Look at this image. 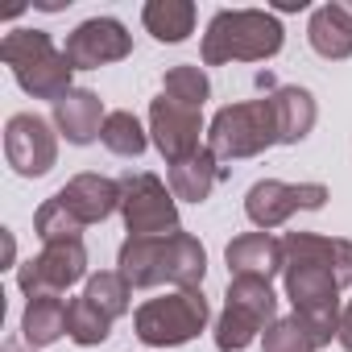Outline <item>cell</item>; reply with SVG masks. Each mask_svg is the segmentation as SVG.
<instances>
[{
    "label": "cell",
    "instance_id": "6da1fadb",
    "mask_svg": "<svg viewBox=\"0 0 352 352\" xmlns=\"http://www.w3.org/2000/svg\"><path fill=\"white\" fill-rule=\"evenodd\" d=\"M282 282L286 298L294 302V315L307 319L319 344H331V336H340V290L352 286V241L290 232L282 236Z\"/></svg>",
    "mask_w": 352,
    "mask_h": 352
},
{
    "label": "cell",
    "instance_id": "7a4b0ae2",
    "mask_svg": "<svg viewBox=\"0 0 352 352\" xmlns=\"http://www.w3.org/2000/svg\"><path fill=\"white\" fill-rule=\"evenodd\" d=\"M120 278L133 290L174 286V290H199L208 274V253L191 232H170V236H129L116 253Z\"/></svg>",
    "mask_w": 352,
    "mask_h": 352
},
{
    "label": "cell",
    "instance_id": "3957f363",
    "mask_svg": "<svg viewBox=\"0 0 352 352\" xmlns=\"http://www.w3.org/2000/svg\"><path fill=\"white\" fill-rule=\"evenodd\" d=\"M286 30L265 9H220L204 34V67L265 63L282 50Z\"/></svg>",
    "mask_w": 352,
    "mask_h": 352
},
{
    "label": "cell",
    "instance_id": "277c9868",
    "mask_svg": "<svg viewBox=\"0 0 352 352\" xmlns=\"http://www.w3.org/2000/svg\"><path fill=\"white\" fill-rule=\"evenodd\" d=\"M0 58H5V67L21 83V91L34 96V100L58 104L67 91H75L71 87L75 67L54 46V38L46 30H13V34H5V42H0Z\"/></svg>",
    "mask_w": 352,
    "mask_h": 352
},
{
    "label": "cell",
    "instance_id": "5b68a950",
    "mask_svg": "<svg viewBox=\"0 0 352 352\" xmlns=\"http://www.w3.org/2000/svg\"><path fill=\"white\" fill-rule=\"evenodd\" d=\"M270 145H282V133H278V112H274V100H241V104H228L212 116L208 124V149L220 157V162H241V157H257L265 153Z\"/></svg>",
    "mask_w": 352,
    "mask_h": 352
},
{
    "label": "cell",
    "instance_id": "8992f818",
    "mask_svg": "<svg viewBox=\"0 0 352 352\" xmlns=\"http://www.w3.org/2000/svg\"><path fill=\"white\" fill-rule=\"evenodd\" d=\"M208 319H212V307L204 290H170L162 298L141 302L133 315V327H137V340L149 348H179V344H191L208 327Z\"/></svg>",
    "mask_w": 352,
    "mask_h": 352
},
{
    "label": "cell",
    "instance_id": "52a82bcc",
    "mask_svg": "<svg viewBox=\"0 0 352 352\" xmlns=\"http://www.w3.org/2000/svg\"><path fill=\"white\" fill-rule=\"evenodd\" d=\"M224 298L228 302H224V311L216 319V348L220 352L249 348L257 340V331H265L278 319V294L261 278H232Z\"/></svg>",
    "mask_w": 352,
    "mask_h": 352
},
{
    "label": "cell",
    "instance_id": "ba28073f",
    "mask_svg": "<svg viewBox=\"0 0 352 352\" xmlns=\"http://www.w3.org/2000/svg\"><path fill=\"white\" fill-rule=\"evenodd\" d=\"M120 220L129 236H170L179 232V199L149 170L120 179Z\"/></svg>",
    "mask_w": 352,
    "mask_h": 352
},
{
    "label": "cell",
    "instance_id": "9c48e42d",
    "mask_svg": "<svg viewBox=\"0 0 352 352\" xmlns=\"http://www.w3.org/2000/svg\"><path fill=\"white\" fill-rule=\"evenodd\" d=\"M91 278L87 274V249L83 241H54V245H42L38 257H30L21 270H17V286L30 294V298H42V294H63L71 290L75 282Z\"/></svg>",
    "mask_w": 352,
    "mask_h": 352
},
{
    "label": "cell",
    "instance_id": "30bf717a",
    "mask_svg": "<svg viewBox=\"0 0 352 352\" xmlns=\"http://www.w3.org/2000/svg\"><path fill=\"white\" fill-rule=\"evenodd\" d=\"M323 204H327V187L323 183H278V179H261L245 195V216L261 232H270V228L286 224L294 212H319Z\"/></svg>",
    "mask_w": 352,
    "mask_h": 352
},
{
    "label": "cell",
    "instance_id": "8fae6325",
    "mask_svg": "<svg viewBox=\"0 0 352 352\" xmlns=\"http://www.w3.org/2000/svg\"><path fill=\"white\" fill-rule=\"evenodd\" d=\"M5 157L21 179H42L58 162V137L54 124L38 112H17L5 124Z\"/></svg>",
    "mask_w": 352,
    "mask_h": 352
},
{
    "label": "cell",
    "instance_id": "7c38bea8",
    "mask_svg": "<svg viewBox=\"0 0 352 352\" xmlns=\"http://www.w3.org/2000/svg\"><path fill=\"white\" fill-rule=\"evenodd\" d=\"M63 54L71 58L75 71H96V67L129 58L133 54V34L116 17H91V21H83L67 34Z\"/></svg>",
    "mask_w": 352,
    "mask_h": 352
},
{
    "label": "cell",
    "instance_id": "4fadbf2b",
    "mask_svg": "<svg viewBox=\"0 0 352 352\" xmlns=\"http://www.w3.org/2000/svg\"><path fill=\"white\" fill-rule=\"evenodd\" d=\"M149 133H153V145L157 153L174 166V162H183L191 153H199V133H204V112L199 108H187L179 100H170V96H157L149 104Z\"/></svg>",
    "mask_w": 352,
    "mask_h": 352
},
{
    "label": "cell",
    "instance_id": "5bb4252c",
    "mask_svg": "<svg viewBox=\"0 0 352 352\" xmlns=\"http://www.w3.org/2000/svg\"><path fill=\"white\" fill-rule=\"evenodd\" d=\"M54 199L87 228V224H100L112 212H120V183L104 179V174H75Z\"/></svg>",
    "mask_w": 352,
    "mask_h": 352
},
{
    "label": "cell",
    "instance_id": "9a60e30c",
    "mask_svg": "<svg viewBox=\"0 0 352 352\" xmlns=\"http://www.w3.org/2000/svg\"><path fill=\"white\" fill-rule=\"evenodd\" d=\"M224 261H228L232 278H261V282H270L274 274H282L286 253H282L278 236H270V232H245V236L228 241Z\"/></svg>",
    "mask_w": 352,
    "mask_h": 352
},
{
    "label": "cell",
    "instance_id": "2e32d148",
    "mask_svg": "<svg viewBox=\"0 0 352 352\" xmlns=\"http://www.w3.org/2000/svg\"><path fill=\"white\" fill-rule=\"evenodd\" d=\"M307 42L327 63L352 58V0H331V5H319L311 13Z\"/></svg>",
    "mask_w": 352,
    "mask_h": 352
},
{
    "label": "cell",
    "instance_id": "e0dca14e",
    "mask_svg": "<svg viewBox=\"0 0 352 352\" xmlns=\"http://www.w3.org/2000/svg\"><path fill=\"white\" fill-rule=\"evenodd\" d=\"M104 120H108L104 100H100L96 91H87V87H75V91H67V96L54 104V129H58L71 145H91V141L104 133Z\"/></svg>",
    "mask_w": 352,
    "mask_h": 352
},
{
    "label": "cell",
    "instance_id": "ac0fdd59",
    "mask_svg": "<svg viewBox=\"0 0 352 352\" xmlns=\"http://www.w3.org/2000/svg\"><path fill=\"white\" fill-rule=\"evenodd\" d=\"M224 166H220V157L204 145L199 153H191V157H183V162H174L170 166V191H174V199H183V204H204L212 191H216V183L224 179Z\"/></svg>",
    "mask_w": 352,
    "mask_h": 352
},
{
    "label": "cell",
    "instance_id": "d6986e66",
    "mask_svg": "<svg viewBox=\"0 0 352 352\" xmlns=\"http://www.w3.org/2000/svg\"><path fill=\"white\" fill-rule=\"evenodd\" d=\"M274 100V112H278V133H282V145H298L311 129H315V96L307 87H274L270 91Z\"/></svg>",
    "mask_w": 352,
    "mask_h": 352
},
{
    "label": "cell",
    "instance_id": "ffe728a7",
    "mask_svg": "<svg viewBox=\"0 0 352 352\" xmlns=\"http://www.w3.org/2000/svg\"><path fill=\"white\" fill-rule=\"evenodd\" d=\"M67 311L71 302H63L58 294H42V298H30L25 302V315H21V336L30 348H50L54 340L67 336Z\"/></svg>",
    "mask_w": 352,
    "mask_h": 352
},
{
    "label": "cell",
    "instance_id": "44dd1931",
    "mask_svg": "<svg viewBox=\"0 0 352 352\" xmlns=\"http://www.w3.org/2000/svg\"><path fill=\"white\" fill-rule=\"evenodd\" d=\"M141 21L157 42L174 46V42H187L195 34V5L191 0H149L141 9Z\"/></svg>",
    "mask_w": 352,
    "mask_h": 352
},
{
    "label": "cell",
    "instance_id": "7402d4cb",
    "mask_svg": "<svg viewBox=\"0 0 352 352\" xmlns=\"http://www.w3.org/2000/svg\"><path fill=\"white\" fill-rule=\"evenodd\" d=\"M261 348L265 352H319V336L307 327L302 315H278L265 331H261Z\"/></svg>",
    "mask_w": 352,
    "mask_h": 352
},
{
    "label": "cell",
    "instance_id": "603a6c76",
    "mask_svg": "<svg viewBox=\"0 0 352 352\" xmlns=\"http://www.w3.org/2000/svg\"><path fill=\"white\" fill-rule=\"evenodd\" d=\"M100 141H104V145H108L116 157H141V153H145V145H149V137H145L141 120H137L129 108H116V112H108Z\"/></svg>",
    "mask_w": 352,
    "mask_h": 352
},
{
    "label": "cell",
    "instance_id": "cb8c5ba5",
    "mask_svg": "<svg viewBox=\"0 0 352 352\" xmlns=\"http://www.w3.org/2000/svg\"><path fill=\"white\" fill-rule=\"evenodd\" d=\"M162 96H170V100H179V104L204 112V104H208V96H212V79H208L204 67H191V63L170 67L166 79H162Z\"/></svg>",
    "mask_w": 352,
    "mask_h": 352
},
{
    "label": "cell",
    "instance_id": "d4e9b609",
    "mask_svg": "<svg viewBox=\"0 0 352 352\" xmlns=\"http://www.w3.org/2000/svg\"><path fill=\"white\" fill-rule=\"evenodd\" d=\"M83 298H91V302H96L108 319H120V315H129L133 286L120 278V270H100V274H91V278H87Z\"/></svg>",
    "mask_w": 352,
    "mask_h": 352
},
{
    "label": "cell",
    "instance_id": "484cf974",
    "mask_svg": "<svg viewBox=\"0 0 352 352\" xmlns=\"http://www.w3.org/2000/svg\"><path fill=\"white\" fill-rule=\"evenodd\" d=\"M112 331V319L91 302V298H71V311H67V336L83 348L91 344H104Z\"/></svg>",
    "mask_w": 352,
    "mask_h": 352
},
{
    "label": "cell",
    "instance_id": "4316f807",
    "mask_svg": "<svg viewBox=\"0 0 352 352\" xmlns=\"http://www.w3.org/2000/svg\"><path fill=\"white\" fill-rule=\"evenodd\" d=\"M34 232L42 236V245H54V241H83V224H79L58 199H46V204L34 212Z\"/></svg>",
    "mask_w": 352,
    "mask_h": 352
},
{
    "label": "cell",
    "instance_id": "83f0119b",
    "mask_svg": "<svg viewBox=\"0 0 352 352\" xmlns=\"http://www.w3.org/2000/svg\"><path fill=\"white\" fill-rule=\"evenodd\" d=\"M336 340H340V348H348V352H352V302L340 311V336H336Z\"/></svg>",
    "mask_w": 352,
    "mask_h": 352
},
{
    "label": "cell",
    "instance_id": "f1b7e54d",
    "mask_svg": "<svg viewBox=\"0 0 352 352\" xmlns=\"http://www.w3.org/2000/svg\"><path fill=\"white\" fill-rule=\"evenodd\" d=\"M278 9H282V13H298V9H307V0H282Z\"/></svg>",
    "mask_w": 352,
    "mask_h": 352
},
{
    "label": "cell",
    "instance_id": "f546056e",
    "mask_svg": "<svg viewBox=\"0 0 352 352\" xmlns=\"http://www.w3.org/2000/svg\"><path fill=\"white\" fill-rule=\"evenodd\" d=\"M13 253H17V245H13V232H9V228H5V257H9V261H13Z\"/></svg>",
    "mask_w": 352,
    "mask_h": 352
},
{
    "label": "cell",
    "instance_id": "4dcf8cb0",
    "mask_svg": "<svg viewBox=\"0 0 352 352\" xmlns=\"http://www.w3.org/2000/svg\"><path fill=\"white\" fill-rule=\"evenodd\" d=\"M0 352H34V348H21V344H17V340H9V344H5V348H0Z\"/></svg>",
    "mask_w": 352,
    "mask_h": 352
}]
</instances>
